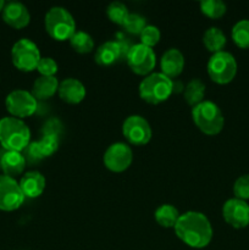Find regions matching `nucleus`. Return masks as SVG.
<instances>
[{"label":"nucleus","mask_w":249,"mask_h":250,"mask_svg":"<svg viewBox=\"0 0 249 250\" xmlns=\"http://www.w3.org/2000/svg\"><path fill=\"white\" fill-rule=\"evenodd\" d=\"M178 238L190 248H205L212 239V226L204 214L187 211L182 214L175 226Z\"/></svg>","instance_id":"1"},{"label":"nucleus","mask_w":249,"mask_h":250,"mask_svg":"<svg viewBox=\"0 0 249 250\" xmlns=\"http://www.w3.org/2000/svg\"><path fill=\"white\" fill-rule=\"evenodd\" d=\"M31 143V131L22 120L2 117L0 120V144L4 150L22 151Z\"/></svg>","instance_id":"2"},{"label":"nucleus","mask_w":249,"mask_h":250,"mask_svg":"<svg viewBox=\"0 0 249 250\" xmlns=\"http://www.w3.org/2000/svg\"><path fill=\"white\" fill-rule=\"evenodd\" d=\"M192 119L195 126L208 136L219 134L225 125L224 115L220 107L209 100H204L193 107Z\"/></svg>","instance_id":"3"},{"label":"nucleus","mask_w":249,"mask_h":250,"mask_svg":"<svg viewBox=\"0 0 249 250\" xmlns=\"http://www.w3.org/2000/svg\"><path fill=\"white\" fill-rule=\"evenodd\" d=\"M173 93V82L161 72L146 76L139 84V97L149 104H160Z\"/></svg>","instance_id":"4"},{"label":"nucleus","mask_w":249,"mask_h":250,"mask_svg":"<svg viewBox=\"0 0 249 250\" xmlns=\"http://www.w3.org/2000/svg\"><path fill=\"white\" fill-rule=\"evenodd\" d=\"M45 31L55 41H70L76 33V22L65 7L54 6L45 14Z\"/></svg>","instance_id":"5"},{"label":"nucleus","mask_w":249,"mask_h":250,"mask_svg":"<svg viewBox=\"0 0 249 250\" xmlns=\"http://www.w3.org/2000/svg\"><path fill=\"white\" fill-rule=\"evenodd\" d=\"M237 73V61L232 54L219 51L212 54L208 61V75L217 84H227Z\"/></svg>","instance_id":"6"},{"label":"nucleus","mask_w":249,"mask_h":250,"mask_svg":"<svg viewBox=\"0 0 249 250\" xmlns=\"http://www.w3.org/2000/svg\"><path fill=\"white\" fill-rule=\"evenodd\" d=\"M42 59L39 49L31 39L22 38L14 44L11 49V60L15 67L23 72L36 70Z\"/></svg>","instance_id":"7"},{"label":"nucleus","mask_w":249,"mask_h":250,"mask_svg":"<svg viewBox=\"0 0 249 250\" xmlns=\"http://www.w3.org/2000/svg\"><path fill=\"white\" fill-rule=\"evenodd\" d=\"M5 106L12 117L22 120L32 116L37 111L38 103L31 92L16 89L7 94L5 99Z\"/></svg>","instance_id":"8"},{"label":"nucleus","mask_w":249,"mask_h":250,"mask_svg":"<svg viewBox=\"0 0 249 250\" xmlns=\"http://www.w3.org/2000/svg\"><path fill=\"white\" fill-rule=\"evenodd\" d=\"M126 60L136 75L146 76L155 67L156 56L153 49L139 43L129 48Z\"/></svg>","instance_id":"9"},{"label":"nucleus","mask_w":249,"mask_h":250,"mask_svg":"<svg viewBox=\"0 0 249 250\" xmlns=\"http://www.w3.org/2000/svg\"><path fill=\"white\" fill-rule=\"evenodd\" d=\"M24 194L22 193L20 183L9 176H0V210L14 211L24 202Z\"/></svg>","instance_id":"10"},{"label":"nucleus","mask_w":249,"mask_h":250,"mask_svg":"<svg viewBox=\"0 0 249 250\" xmlns=\"http://www.w3.org/2000/svg\"><path fill=\"white\" fill-rule=\"evenodd\" d=\"M122 133L133 146H145L151 139L150 125L139 115H132L124 120L122 125Z\"/></svg>","instance_id":"11"},{"label":"nucleus","mask_w":249,"mask_h":250,"mask_svg":"<svg viewBox=\"0 0 249 250\" xmlns=\"http://www.w3.org/2000/svg\"><path fill=\"white\" fill-rule=\"evenodd\" d=\"M104 165L112 172H124L131 166L133 160L132 149L124 143H114L105 150Z\"/></svg>","instance_id":"12"},{"label":"nucleus","mask_w":249,"mask_h":250,"mask_svg":"<svg viewBox=\"0 0 249 250\" xmlns=\"http://www.w3.org/2000/svg\"><path fill=\"white\" fill-rule=\"evenodd\" d=\"M129 48L131 46L124 41L105 42L95 51L94 60L98 65L104 66V67L115 65L127 58Z\"/></svg>","instance_id":"13"},{"label":"nucleus","mask_w":249,"mask_h":250,"mask_svg":"<svg viewBox=\"0 0 249 250\" xmlns=\"http://www.w3.org/2000/svg\"><path fill=\"white\" fill-rule=\"evenodd\" d=\"M222 216L233 229H246L249 225L248 203L237 198L228 199L222 207Z\"/></svg>","instance_id":"14"},{"label":"nucleus","mask_w":249,"mask_h":250,"mask_svg":"<svg viewBox=\"0 0 249 250\" xmlns=\"http://www.w3.org/2000/svg\"><path fill=\"white\" fill-rule=\"evenodd\" d=\"M2 20L6 24L15 29H22L28 26L31 15L28 9L22 2L11 1L5 4L2 10Z\"/></svg>","instance_id":"15"},{"label":"nucleus","mask_w":249,"mask_h":250,"mask_svg":"<svg viewBox=\"0 0 249 250\" xmlns=\"http://www.w3.org/2000/svg\"><path fill=\"white\" fill-rule=\"evenodd\" d=\"M160 67L161 73L172 80L182 73L183 67H185V56L178 49H168L161 56Z\"/></svg>","instance_id":"16"},{"label":"nucleus","mask_w":249,"mask_h":250,"mask_svg":"<svg viewBox=\"0 0 249 250\" xmlns=\"http://www.w3.org/2000/svg\"><path fill=\"white\" fill-rule=\"evenodd\" d=\"M26 167V159L20 151L4 150L0 154V170L5 176L15 178L20 176Z\"/></svg>","instance_id":"17"},{"label":"nucleus","mask_w":249,"mask_h":250,"mask_svg":"<svg viewBox=\"0 0 249 250\" xmlns=\"http://www.w3.org/2000/svg\"><path fill=\"white\" fill-rule=\"evenodd\" d=\"M59 97L67 104H78L85 98V87L76 78H66L59 84Z\"/></svg>","instance_id":"18"},{"label":"nucleus","mask_w":249,"mask_h":250,"mask_svg":"<svg viewBox=\"0 0 249 250\" xmlns=\"http://www.w3.org/2000/svg\"><path fill=\"white\" fill-rule=\"evenodd\" d=\"M19 183L27 198H38L45 189V177L39 171H28L22 176Z\"/></svg>","instance_id":"19"},{"label":"nucleus","mask_w":249,"mask_h":250,"mask_svg":"<svg viewBox=\"0 0 249 250\" xmlns=\"http://www.w3.org/2000/svg\"><path fill=\"white\" fill-rule=\"evenodd\" d=\"M59 84L60 83L56 80L55 76L53 77L41 76L34 81L31 93L37 100H46L55 95V93L59 90Z\"/></svg>","instance_id":"20"},{"label":"nucleus","mask_w":249,"mask_h":250,"mask_svg":"<svg viewBox=\"0 0 249 250\" xmlns=\"http://www.w3.org/2000/svg\"><path fill=\"white\" fill-rule=\"evenodd\" d=\"M180 216L181 214L178 212V210L171 204L160 205L154 214L155 221L165 229H175Z\"/></svg>","instance_id":"21"},{"label":"nucleus","mask_w":249,"mask_h":250,"mask_svg":"<svg viewBox=\"0 0 249 250\" xmlns=\"http://www.w3.org/2000/svg\"><path fill=\"white\" fill-rule=\"evenodd\" d=\"M203 43L209 51L214 54L219 53V51H222V49L226 45V37L220 28L210 27L203 36Z\"/></svg>","instance_id":"22"},{"label":"nucleus","mask_w":249,"mask_h":250,"mask_svg":"<svg viewBox=\"0 0 249 250\" xmlns=\"http://www.w3.org/2000/svg\"><path fill=\"white\" fill-rule=\"evenodd\" d=\"M205 84L200 80H192L185 88V99L190 106H197L204 102Z\"/></svg>","instance_id":"23"},{"label":"nucleus","mask_w":249,"mask_h":250,"mask_svg":"<svg viewBox=\"0 0 249 250\" xmlns=\"http://www.w3.org/2000/svg\"><path fill=\"white\" fill-rule=\"evenodd\" d=\"M70 44L73 50L80 54H88L94 49L93 38L83 31H76V33L70 38Z\"/></svg>","instance_id":"24"},{"label":"nucleus","mask_w":249,"mask_h":250,"mask_svg":"<svg viewBox=\"0 0 249 250\" xmlns=\"http://www.w3.org/2000/svg\"><path fill=\"white\" fill-rule=\"evenodd\" d=\"M232 39L242 49H249V20H241L232 28Z\"/></svg>","instance_id":"25"},{"label":"nucleus","mask_w":249,"mask_h":250,"mask_svg":"<svg viewBox=\"0 0 249 250\" xmlns=\"http://www.w3.org/2000/svg\"><path fill=\"white\" fill-rule=\"evenodd\" d=\"M226 4L221 0H204L200 2V11L210 19H220L226 14Z\"/></svg>","instance_id":"26"},{"label":"nucleus","mask_w":249,"mask_h":250,"mask_svg":"<svg viewBox=\"0 0 249 250\" xmlns=\"http://www.w3.org/2000/svg\"><path fill=\"white\" fill-rule=\"evenodd\" d=\"M106 15L109 20L114 23L124 26V21H126L127 16L129 15L128 9L126 5L121 1H114L111 4L107 5L106 7Z\"/></svg>","instance_id":"27"},{"label":"nucleus","mask_w":249,"mask_h":250,"mask_svg":"<svg viewBox=\"0 0 249 250\" xmlns=\"http://www.w3.org/2000/svg\"><path fill=\"white\" fill-rule=\"evenodd\" d=\"M39 150H41L43 158L51 156L59 148V136L55 134H43L39 141H37Z\"/></svg>","instance_id":"28"},{"label":"nucleus","mask_w":249,"mask_h":250,"mask_svg":"<svg viewBox=\"0 0 249 250\" xmlns=\"http://www.w3.org/2000/svg\"><path fill=\"white\" fill-rule=\"evenodd\" d=\"M145 27V19L139 14H129L124 23V28L131 34H141Z\"/></svg>","instance_id":"29"},{"label":"nucleus","mask_w":249,"mask_h":250,"mask_svg":"<svg viewBox=\"0 0 249 250\" xmlns=\"http://www.w3.org/2000/svg\"><path fill=\"white\" fill-rule=\"evenodd\" d=\"M139 36H141V43L149 46V48H153L160 41V31H159V28L155 26H150V24H148Z\"/></svg>","instance_id":"30"},{"label":"nucleus","mask_w":249,"mask_h":250,"mask_svg":"<svg viewBox=\"0 0 249 250\" xmlns=\"http://www.w3.org/2000/svg\"><path fill=\"white\" fill-rule=\"evenodd\" d=\"M234 198L247 202L249 199V175H243L233 185Z\"/></svg>","instance_id":"31"},{"label":"nucleus","mask_w":249,"mask_h":250,"mask_svg":"<svg viewBox=\"0 0 249 250\" xmlns=\"http://www.w3.org/2000/svg\"><path fill=\"white\" fill-rule=\"evenodd\" d=\"M37 70L42 76L53 77L58 72V63L53 58H42L37 66Z\"/></svg>","instance_id":"32"},{"label":"nucleus","mask_w":249,"mask_h":250,"mask_svg":"<svg viewBox=\"0 0 249 250\" xmlns=\"http://www.w3.org/2000/svg\"><path fill=\"white\" fill-rule=\"evenodd\" d=\"M60 129L61 125L58 120H49L48 122H45V125L43 126L42 129V133L43 134H55V136H60Z\"/></svg>","instance_id":"33"},{"label":"nucleus","mask_w":249,"mask_h":250,"mask_svg":"<svg viewBox=\"0 0 249 250\" xmlns=\"http://www.w3.org/2000/svg\"><path fill=\"white\" fill-rule=\"evenodd\" d=\"M4 6H5V1H4V0H0V12H2V10H4Z\"/></svg>","instance_id":"34"}]
</instances>
